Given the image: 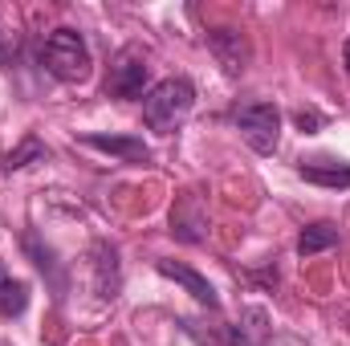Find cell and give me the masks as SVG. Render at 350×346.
<instances>
[{"label": "cell", "instance_id": "1", "mask_svg": "<svg viewBox=\"0 0 350 346\" xmlns=\"http://www.w3.org/2000/svg\"><path fill=\"white\" fill-rule=\"evenodd\" d=\"M41 66L57 82H86L90 78V45L78 29H53L41 45Z\"/></svg>", "mask_w": 350, "mask_h": 346}, {"label": "cell", "instance_id": "2", "mask_svg": "<svg viewBox=\"0 0 350 346\" xmlns=\"http://www.w3.org/2000/svg\"><path fill=\"white\" fill-rule=\"evenodd\" d=\"M191 106H196L191 82H187V78H167V82H159V86L147 90V98H143V122H147L151 131L167 135V131H175V127L191 114Z\"/></svg>", "mask_w": 350, "mask_h": 346}, {"label": "cell", "instance_id": "3", "mask_svg": "<svg viewBox=\"0 0 350 346\" xmlns=\"http://www.w3.org/2000/svg\"><path fill=\"white\" fill-rule=\"evenodd\" d=\"M237 131L245 135V143L257 155H273L277 139H281V114H277L273 102H249V106L237 110Z\"/></svg>", "mask_w": 350, "mask_h": 346}, {"label": "cell", "instance_id": "4", "mask_svg": "<svg viewBox=\"0 0 350 346\" xmlns=\"http://www.w3.org/2000/svg\"><path fill=\"white\" fill-rule=\"evenodd\" d=\"M147 82H151V66L139 49H126L114 57L110 74H106V94L110 98H147Z\"/></svg>", "mask_w": 350, "mask_h": 346}, {"label": "cell", "instance_id": "5", "mask_svg": "<svg viewBox=\"0 0 350 346\" xmlns=\"http://www.w3.org/2000/svg\"><path fill=\"white\" fill-rule=\"evenodd\" d=\"M208 49L216 53V62L224 66L228 78H237V74L249 70L253 49H249V37H245V33H237V29H212V33H208Z\"/></svg>", "mask_w": 350, "mask_h": 346}, {"label": "cell", "instance_id": "6", "mask_svg": "<svg viewBox=\"0 0 350 346\" xmlns=\"http://www.w3.org/2000/svg\"><path fill=\"white\" fill-rule=\"evenodd\" d=\"M82 143L94 147V151H106V155L122 159V163H147L151 159V147L143 139H135V135H82Z\"/></svg>", "mask_w": 350, "mask_h": 346}, {"label": "cell", "instance_id": "7", "mask_svg": "<svg viewBox=\"0 0 350 346\" xmlns=\"http://www.w3.org/2000/svg\"><path fill=\"white\" fill-rule=\"evenodd\" d=\"M204 228H208V216H204V208H200V196H196V191H183L172 208V232L179 241H200Z\"/></svg>", "mask_w": 350, "mask_h": 346}, {"label": "cell", "instance_id": "8", "mask_svg": "<svg viewBox=\"0 0 350 346\" xmlns=\"http://www.w3.org/2000/svg\"><path fill=\"white\" fill-rule=\"evenodd\" d=\"M159 273L163 277H172V281H179L200 306H208V310H216L220 306V297H216V289H212V281L208 277H200L196 269H187V265H179V261H159Z\"/></svg>", "mask_w": 350, "mask_h": 346}, {"label": "cell", "instance_id": "9", "mask_svg": "<svg viewBox=\"0 0 350 346\" xmlns=\"http://www.w3.org/2000/svg\"><path fill=\"white\" fill-rule=\"evenodd\" d=\"M297 175L306 179V183H318V187H350V163H334V159H310V163H301Z\"/></svg>", "mask_w": 350, "mask_h": 346}, {"label": "cell", "instance_id": "10", "mask_svg": "<svg viewBox=\"0 0 350 346\" xmlns=\"http://www.w3.org/2000/svg\"><path fill=\"white\" fill-rule=\"evenodd\" d=\"M94 285L102 297L118 293V253L114 245H94Z\"/></svg>", "mask_w": 350, "mask_h": 346}, {"label": "cell", "instance_id": "11", "mask_svg": "<svg viewBox=\"0 0 350 346\" xmlns=\"http://www.w3.org/2000/svg\"><path fill=\"white\" fill-rule=\"evenodd\" d=\"M29 306V285L0 265V318H21Z\"/></svg>", "mask_w": 350, "mask_h": 346}, {"label": "cell", "instance_id": "12", "mask_svg": "<svg viewBox=\"0 0 350 346\" xmlns=\"http://www.w3.org/2000/svg\"><path fill=\"white\" fill-rule=\"evenodd\" d=\"M334 245H338V228H334V224H310V228H301V237H297V253H301V257L326 253V249H334Z\"/></svg>", "mask_w": 350, "mask_h": 346}, {"label": "cell", "instance_id": "13", "mask_svg": "<svg viewBox=\"0 0 350 346\" xmlns=\"http://www.w3.org/2000/svg\"><path fill=\"white\" fill-rule=\"evenodd\" d=\"M33 159H45V147H41V139H37V135H29L16 151H8V155H4V172H21V168H29Z\"/></svg>", "mask_w": 350, "mask_h": 346}, {"label": "cell", "instance_id": "14", "mask_svg": "<svg viewBox=\"0 0 350 346\" xmlns=\"http://www.w3.org/2000/svg\"><path fill=\"white\" fill-rule=\"evenodd\" d=\"M293 118H297L301 131H318V127H322V114H318V110H297Z\"/></svg>", "mask_w": 350, "mask_h": 346}, {"label": "cell", "instance_id": "15", "mask_svg": "<svg viewBox=\"0 0 350 346\" xmlns=\"http://www.w3.org/2000/svg\"><path fill=\"white\" fill-rule=\"evenodd\" d=\"M342 53H347V70H350V41H347V49H342Z\"/></svg>", "mask_w": 350, "mask_h": 346}]
</instances>
